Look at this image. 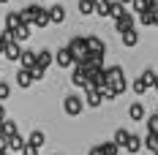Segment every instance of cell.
<instances>
[{"label": "cell", "instance_id": "ab89813d", "mask_svg": "<svg viewBox=\"0 0 158 155\" xmlns=\"http://www.w3.org/2000/svg\"><path fill=\"white\" fill-rule=\"evenodd\" d=\"M117 3H123V6H131V3H134V0H117Z\"/></svg>", "mask_w": 158, "mask_h": 155}, {"label": "cell", "instance_id": "f35d334b", "mask_svg": "<svg viewBox=\"0 0 158 155\" xmlns=\"http://www.w3.org/2000/svg\"><path fill=\"white\" fill-rule=\"evenodd\" d=\"M150 8H153V11H158V0H150Z\"/></svg>", "mask_w": 158, "mask_h": 155}, {"label": "cell", "instance_id": "9c48e42d", "mask_svg": "<svg viewBox=\"0 0 158 155\" xmlns=\"http://www.w3.org/2000/svg\"><path fill=\"white\" fill-rule=\"evenodd\" d=\"M128 117H131L134 123H142L144 117H147V112H144V104H142V101H134V104L128 106Z\"/></svg>", "mask_w": 158, "mask_h": 155}, {"label": "cell", "instance_id": "ffe728a7", "mask_svg": "<svg viewBox=\"0 0 158 155\" xmlns=\"http://www.w3.org/2000/svg\"><path fill=\"white\" fill-rule=\"evenodd\" d=\"M95 6H98V0H79V14H85V16L95 14Z\"/></svg>", "mask_w": 158, "mask_h": 155}, {"label": "cell", "instance_id": "1f68e13d", "mask_svg": "<svg viewBox=\"0 0 158 155\" xmlns=\"http://www.w3.org/2000/svg\"><path fill=\"white\" fill-rule=\"evenodd\" d=\"M147 133H158V114L147 117Z\"/></svg>", "mask_w": 158, "mask_h": 155}, {"label": "cell", "instance_id": "836d02e7", "mask_svg": "<svg viewBox=\"0 0 158 155\" xmlns=\"http://www.w3.org/2000/svg\"><path fill=\"white\" fill-rule=\"evenodd\" d=\"M11 95V84H6V82H0V101H6Z\"/></svg>", "mask_w": 158, "mask_h": 155}, {"label": "cell", "instance_id": "6da1fadb", "mask_svg": "<svg viewBox=\"0 0 158 155\" xmlns=\"http://www.w3.org/2000/svg\"><path fill=\"white\" fill-rule=\"evenodd\" d=\"M106 82H109V87H112L117 95L126 93V87H128V82H126V71H123L120 65H109V68H106Z\"/></svg>", "mask_w": 158, "mask_h": 155}, {"label": "cell", "instance_id": "3957f363", "mask_svg": "<svg viewBox=\"0 0 158 155\" xmlns=\"http://www.w3.org/2000/svg\"><path fill=\"white\" fill-rule=\"evenodd\" d=\"M44 141H47L44 131H33L30 136H27V144H25V153L22 155H38V150L44 147Z\"/></svg>", "mask_w": 158, "mask_h": 155}, {"label": "cell", "instance_id": "603a6c76", "mask_svg": "<svg viewBox=\"0 0 158 155\" xmlns=\"http://www.w3.org/2000/svg\"><path fill=\"white\" fill-rule=\"evenodd\" d=\"M123 14H126V6L117 3V0H112V3H109V16H112V19H120Z\"/></svg>", "mask_w": 158, "mask_h": 155}, {"label": "cell", "instance_id": "8d00e7d4", "mask_svg": "<svg viewBox=\"0 0 158 155\" xmlns=\"http://www.w3.org/2000/svg\"><path fill=\"white\" fill-rule=\"evenodd\" d=\"M6 120H8V117H6V109H3V104H0V125L6 123Z\"/></svg>", "mask_w": 158, "mask_h": 155}, {"label": "cell", "instance_id": "52a82bcc", "mask_svg": "<svg viewBox=\"0 0 158 155\" xmlns=\"http://www.w3.org/2000/svg\"><path fill=\"white\" fill-rule=\"evenodd\" d=\"M87 52H90V55H101V57H104V55H106V44H104L98 35H87Z\"/></svg>", "mask_w": 158, "mask_h": 155}, {"label": "cell", "instance_id": "d590c367", "mask_svg": "<svg viewBox=\"0 0 158 155\" xmlns=\"http://www.w3.org/2000/svg\"><path fill=\"white\" fill-rule=\"evenodd\" d=\"M44 74H47V68H41V65H35L33 68V79L38 82V79H44Z\"/></svg>", "mask_w": 158, "mask_h": 155}, {"label": "cell", "instance_id": "60d3db41", "mask_svg": "<svg viewBox=\"0 0 158 155\" xmlns=\"http://www.w3.org/2000/svg\"><path fill=\"white\" fill-rule=\"evenodd\" d=\"M153 90H156V93H158V76H156V84H153Z\"/></svg>", "mask_w": 158, "mask_h": 155}, {"label": "cell", "instance_id": "ba28073f", "mask_svg": "<svg viewBox=\"0 0 158 155\" xmlns=\"http://www.w3.org/2000/svg\"><path fill=\"white\" fill-rule=\"evenodd\" d=\"M114 30L120 33V35L128 33V30H134V14H128V11H126L120 19H114Z\"/></svg>", "mask_w": 158, "mask_h": 155}, {"label": "cell", "instance_id": "277c9868", "mask_svg": "<svg viewBox=\"0 0 158 155\" xmlns=\"http://www.w3.org/2000/svg\"><path fill=\"white\" fill-rule=\"evenodd\" d=\"M68 49L74 52V57H85L87 55V35H74L71 41H68Z\"/></svg>", "mask_w": 158, "mask_h": 155}, {"label": "cell", "instance_id": "5b68a950", "mask_svg": "<svg viewBox=\"0 0 158 155\" xmlns=\"http://www.w3.org/2000/svg\"><path fill=\"white\" fill-rule=\"evenodd\" d=\"M55 63H57L60 68H71V65H77V57H74V52H71L68 47H63V49H57Z\"/></svg>", "mask_w": 158, "mask_h": 155}, {"label": "cell", "instance_id": "f546056e", "mask_svg": "<svg viewBox=\"0 0 158 155\" xmlns=\"http://www.w3.org/2000/svg\"><path fill=\"white\" fill-rule=\"evenodd\" d=\"M98 147H101V153H104V155H117V153H120V147H117L114 141H104V144H98Z\"/></svg>", "mask_w": 158, "mask_h": 155}, {"label": "cell", "instance_id": "cb8c5ba5", "mask_svg": "<svg viewBox=\"0 0 158 155\" xmlns=\"http://www.w3.org/2000/svg\"><path fill=\"white\" fill-rule=\"evenodd\" d=\"M120 38H123V44H126V47H136V44H139V33H136V30H128V33H123Z\"/></svg>", "mask_w": 158, "mask_h": 155}, {"label": "cell", "instance_id": "d4e9b609", "mask_svg": "<svg viewBox=\"0 0 158 155\" xmlns=\"http://www.w3.org/2000/svg\"><path fill=\"white\" fill-rule=\"evenodd\" d=\"M0 131H3V133H6V136H8V139H11V136H16V133H19V128H16V123H14V120H6V123L0 125Z\"/></svg>", "mask_w": 158, "mask_h": 155}, {"label": "cell", "instance_id": "ee69618b", "mask_svg": "<svg viewBox=\"0 0 158 155\" xmlns=\"http://www.w3.org/2000/svg\"><path fill=\"white\" fill-rule=\"evenodd\" d=\"M156 114H158V109H156Z\"/></svg>", "mask_w": 158, "mask_h": 155}, {"label": "cell", "instance_id": "74e56055", "mask_svg": "<svg viewBox=\"0 0 158 155\" xmlns=\"http://www.w3.org/2000/svg\"><path fill=\"white\" fill-rule=\"evenodd\" d=\"M87 155H104V153H101V147L95 144V147H93V150H90V153H87Z\"/></svg>", "mask_w": 158, "mask_h": 155}, {"label": "cell", "instance_id": "9a60e30c", "mask_svg": "<svg viewBox=\"0 0 158 155\" xmlns=\"http://www.w3.org/2000/svg\"><path fill=\"white\" fill-rule=\"evenodd\" d=\"M85 104L95 109V106H101V104H104V98H101V93H98V90L87 87V90H85Z\"/></svg>", "mask_w": 158, "mask_h": 155}, {"label": "cell", "instance_id": "4316f807", "mask_svg": "<svg viewBox=\"0 0 158 155\" xmlns=\"http://www.w3.org/2000/svg\"><path fill=\"white\" fill-rule=\"evenodd\" d=\"M52 25V19H49V8H41L38 11V19H35V27H47Z\"/></svg>", "mask_w": 158, "mask_h": 155}, {"label": "cell", "instance_id": "7402d4cb", "mask_svg": "<svg viewBox=\"0 0 158 155\" xmlns=\"http://www.w3.org/2000/svg\"><path fill=\"white\" fill-rule=\"evenodd\" d=\"M52 63H55V55H52L49 49H41V52H38V65H41V68H49Z\"/></svg>", "mask_w": 158, "mask_h": 155}, {"label": "cell", "instance_id": "ac0fdd59", "mask_svg": "<svg viewBox=\"0 0 158 155\" xmlns=\"http://www.w3.org/2000/svg\"><path fill=\"white\" fill-rule=\"evenodd\" d=\"M25 144H27V139H22V136L16 133V136L8 139V153H25Z\"/></svg>", "mask_w": 158, "mask_h": 155}, {"label": "cell", "instance_id": "f1b7e54d", "mask_svg": "<svg viewBox=\"0 0 158 155\" xmlns=\"http://www.w3.org/2000/svg\"><path fill=\"white\" fill-rule=\"evenodd\" d=\"M131 87H134V93H136V95H144V93H147V90H150V84H147V82H144L142 76L136 79V82H134Z\"/></svg>", "mask_w": 158, "mask_h": 155}, {"label": "cell", "instance_id": "484cf974", "mask_svg": "<svg viewBox=\"0 0 158 155\" xmlns=\"http://www.w3.org/2000/svg\"><path fill=\"white\" fill-rule=\"evenodd\" d=\"M144 147H147L150 153L158 155V133H147V136H144Z\"/></svg>", "mask_w": 158, "mask_h": 155}, {"label": "cell", "instance_id": "83f0119b", "mask_svg": "<svg viewBox=\"0 0 158 155\" xmlns=\"http://www.w3.org/2000/svg\"><path fill=\"white\" fill-rule=\"evenodd\" d=\"M27 38H30V25H22L19 30H14V41L22 44V41H27Z\"/></svg>", "mask_w": 158, "mask_h": 155}, {"label": "cell", "instance_id": "e0dca14e", "mask_svg": "<svg viewBox=\"0 0 158 155\" xmlns=\"http://www.w3.org/2000/svg\"><path fill=\"white\" fill-rule=\"evenodd\" d=\"M49 19H52V25H60V22H65V8L55 3V6L49 8Z\"/></svg>", "mask_w": 158, "mask_h": 155}, {"label": "cell", "instance_id": "8992f818", "mask_svg": "<svg viewBox=\"0 0 158 155\" xmlns=\"http://www.w3.org/2000/svg\"><path fill=\"white\" fill-rule=\"evenodd\" d=\"M71 84H74V87H82V90H87V87H90V79H87V74H85V68L74 65V74H71Z\"/></svg>", "mask_w": 158, "mask_h": 155}, {"label": "cell", "instance_id": "4fadbf2b", "mask_svg": "<svg viewBox=\"0 0 158 155\" xmlns=\"http://www.w3.org/2000/svg\"><path fill=\"white\" fill-rule=\"evenodd\" d=\"M38 11H41V6H27V8H22V22L33 27L35 19H38Z\"/></svg>", "mask_w": 158, "mask_h": 155}, {"label": "cell", "instance_id": "7c38bea8", "mask_svg": "<svg viewBox=\"0 0 158 155\" xmlns=\"http://www.w3.org/2000/svg\"><path fill=\"white\" fill-rule=\"evenodd\" d=\"M14 82L19 84V87H30L35 79H33V71H27V68H19V71H16V76H14Z\"/></svg>", "mask_w": 158, "mask_h": 155}, {"label": "cell", "instance_id": "d6a6232c", "mask_svg": "<svg viewBox=\"0 0 158 155\" xmlns=\"http://www.w3.org/2000/svg\"><path fill=\"white\" fill-rule=\"evenodd\" d=\"M98 93H101V98H104V101H112V98H117V93H114V90H112L109 84H106V87H101V90H98Z\"/></svg>", "mask_w": 158, "mask_h": 155}, {"label": "cell", "instance_id": "44dd1931", "mask_svg": "<svg viewBox=\"0 0 158 155\" xmlns=\"http://www.w3.org/2000/svg\"><path fill=\"white\" fill-rule=\"evenodd\" d=\"M142 147H144V139H142V136H136V133H131V139H128V147H126V150H128V153H139Z\"/></svg>", "mask_w": 158, "mask_h": 155}, {"label": "cell", "instance_id": "7a4b0ae2", "mask_svg": "<svg viewBox=\"0 0 158 155\" xmlns=\"http://www.w3.org/2000/svg\"><path fill=\"white\" fill-rule=\"evenodd\" d=\"M82 109H85V101H82L79 95H65L63 98V112L68 114V117H79Z\"/></svg>", "mask_w": 158, "mask_h": 155}, {"label": "cell", "instance_id": "7bdbcfd3", "mask_svg": "<svg viewBox=\"0 0 158 155\" xmlns=\"http://www.w3.org/2000/svg\"><path fill=\"white\" fill-rule=\"evenodd\" d=\"M0 155H8V153H0Z\"/></svg>", "mask_w": 158, "mask_h": 155}, {"label": "cell", "instance_id": "2e32d148", "mask_svg": "<svg viewBox=\"0 0 158 155\" xmlns=\"http://www.w3.org/2000/svg\"><path fill=\"white\" fill-rule=\"evenodd\" d=\"M128 139H131V131H126V128H117V131H114V144H117V147H120V150H126L128 147Z\"/></svg>", "mask_w": 158, "mask_h": 155}, {"label": "cell", "instance_id": "4dcf8cb0", "mask_svg": "<svg viewBox=\"0 0 158 155\" xmlns=\"http://www.w3.org/2000/svg\"><path fill=\"white\" fill-rule=\"evenodd\" d=\"M156 76H158V74H156V71H153V68H144V71H142V79H144V82H147V84H150V87L156 84Z\"/></svg>", "mask_w": 158, "mask_h": 155}, {"label": "cell", "instance_id": "5bb4252c", "mask_svg": "<svg viewBox=\"0 0 158 155\" xmlns=\"http://www.w3.org/2000/svg\"><path fill=\"white\" fill-rule=\"evenodd\" d=\"M19 65H22V68H27V71H33V68L38 65V55H35V52H30V49H25V52H22Z\"/></svg>", "mask_w": 158, "mask_h": 155}, {"label": "cell", "instance_id": "30bf717a", "mask_svg": "<svg viewBox=\"0 0 158 155\" xmlns=\"http://www.w3.org/2000/svg\"><path fill=\"white\" fill-rule=\"evenodd\" d=\"M3 22H6V30H19V27L25 25V22H22V11H8Z\"/></svg>", "mask_w": 158, "mask_h": 155}, {"label": "cell", "instance_id": "d6986e66", "mask_svg": "<svg viewBox=\"0 0 158 155\" xmlns=\"http://www.w3.org/2000/svg\"><path fill=\"white\" fill-rule=\"evenodd\" d=\"M139 22H142V25H147V27H150V25H156V22H158V11H153V8L147 6V11H142V14H139Z\"/></svg>", "mask_w": 158, "mask_h": 155}, {"label": "cell", "instance_id": "b9f144b4", "mask_svg": "<svg viewBox=\"0 0 158 155\" xmlns=\"http://www.w3.org/2000/svg\"><path fill=\"white\" fill-rule=\"evenodd\" d=\"M0 3H8V0H0Z\"/></svg>", "mask_w": 158, "mask_h": 155}, {"label": "cell", "instance_id": "8fae6325", "mask_svg": "<svg viewBox=\"0 0 158 155\" xmlns=\"http://www.w3.org/2000/svg\"><path fill=\"white\" fill-rule=\"evenodd\" d=\"M22 52H25L22 44H19V41H11V44L6 47V57H8L11 63H19V60H22Z\"/></svg>", "mask_w": 158, "mask_h": 155}, {"label": "cell", "instance_id": "e575fe53", "mask_svg": "<svg viewBox=\"0 0 158 155\" xmlns=\"http://www.w3.org/2000/svg\"><path fill=\"white\" fill-rule=\"evenodd\" d=\"M0 153H8V136L0 131Z\"/></svg>", "mask_w": 158, "mask_h": 155}]
</instances>
